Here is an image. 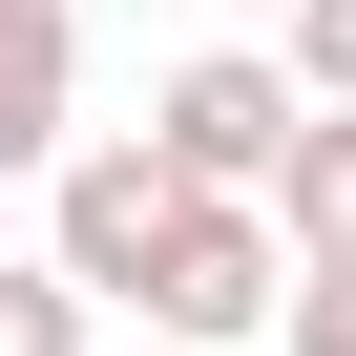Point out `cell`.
<instances>
[{"label":"cell","mask_w":356,"mask_h":356,"mask_svg":"<svg viewBox=\"0 0 356 356\" xmlns=\"http://www.w3.org/2000/svg\"><path fill=\"white\" fill-rule=\"evenodd\" d=\"M168 210H189V168H168L147 126H84V147L42 168V252H63V293H84V314H126V293H147V252H168Z\"/></svg>","instance_id":"1"},{"label":"cell","mask_w":356,"mask_h":356,"mask_svg":"<svg viewBox=\"0 0 356 356\" xmlns=\"http://www.w3.org/2000/svg\"><path fill=\"white\" fill-rule=\"evenodd\" d=\"M273 293H293V231L252 210V189H189V210H168V252H147V335L168 356H231V335H273Z\"/></svg>","instance_id":"2"},{"label":"cell","mask_w":356,"mask_h":356,"mask_svg":"<svg viewBox=\"0 0 356 356\" xmlns=\"http://www.w3.org/2000/svg\"><path fill=\"white\" fill-rule=\"evenodd\" d=\"M293 105H314V84H293L273 42H189V63L147 84V147L189 168V189H273V147H293Z\"/></svg>","instance_id":"3"},{"label":"cell","mask_w":356,"mask_h":356,"mask_svg":"<svg viewBox=\"0 0 356 356\" xmlns=\"http://www.w3.org/2000/svg\"><path fill=\"white\" fill-rule=\"evenodd\" d=\"M84 147V0H0V189Z\"/></svg>","instance_id":"4"},{"label":"cell","mask_w":356,"mask_h":356,"mask_svg":"<svg viewBox=\"0 0 356 356\" xmlns=\"http://www.w3.org/2000/svg\"><path fill=\"white\" fill-rule=\"evenodd\" d=\"M252 210L293 231V273L356 252V105H293V147H273V189H252Z\"/></svg>","instance_id":"5"},{"label":"cell","mask_w":356,"mask_h":356,"mask_svg":"<svg viewBox=\"0 0 356 356\" xmlns=\"http://www.w3.org/2000/svg\"><path fill=\"white\" fill-rule=\"evenodd\" d=\"M0 356H84V293H63V252H0Z\"/></svg>","instance_id":"6"},{"label":"cell","mask_w":356,"mask_h":356,"mask_svg":"<svg viewBox=\"0 0 356 356\" xmlns=\"http://www.w3.org/2000/svg\"><path fill=\"white\" fill-rule=\"evenodd\" d=\"M273 356H356V252H335V273H293V293H273Z\"/></svg>","instance_id":"7"},{"label":"cell","mask_w":356,"mask_h":356,"mask_svg":"<svg viewBox=\"0 0 356 356\" xmlns=\"http://www.w3.org/2000/svg\"><path fill=\"white\" fill-rule=\"evenodd\" d=\"M273 63H293L314 105H356V0H293V42H273Z\"/></svg>","instance_id":"8"},{"label":"cell","mask_w":356,"mask_h":356,"mask_svg":"<svg viewBox=\"0 0 356 356\" xmlns=\"http://www.w3.org/2000/svg\"><path fill=\"white\" fill-rule=\"evenodd\" d=\"M231 356H273V335H231Z\"/></svg>","instance_id":"9"}]
</instances>
